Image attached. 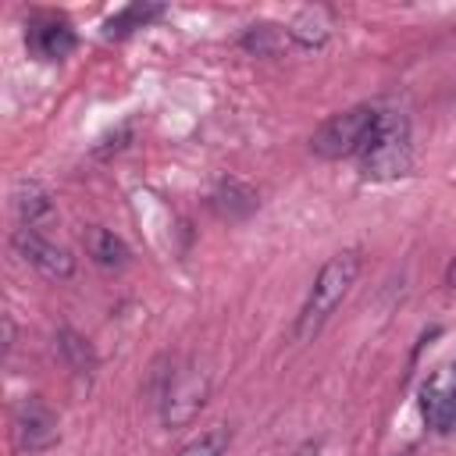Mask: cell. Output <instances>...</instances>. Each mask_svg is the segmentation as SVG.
<instances>
[{
	"label": "cell",
	"instance_id": "obj_1",
	"mask_svg": "<svg viewBox=\"0 0 456 456\" xmlns=\"http://www.w3.org/2000/svg\"><path fill=\"white\" fill-rule=\"evenodd\" d=\"M360 267H363L360 249H342L321 264V271H317L314 285L306 289V299L292 321V342H310L331 321V314L342 306V299L356 285Z\"/></svg>",
	"mask_w": 456,
	"mask_h": 456
},
{
	"label": "cell",
	"instance_id": "obj_2",
	"mask_svg": "<svg viewBox=\"0 0 456 456\" xmlns=\"http://www.w3.org/2000/svg\"><path fill=\"white\" fill-rule=\"evenodd\" d=\"M356 160H360L363 178H370V182H388V178L406 175L410 171V160H413L406 114L381 107V121H378L370 142L363 146V153Z\"/></svg>",
	"mask_w": 456,
	"mask_h": 456
},
{
	"label": "cell",
	"instance_id": "obj_3",
	"mask_svg": "<svg viewBox=\"0 0 456 456\" xmlns=\"http://www.w3.org/2000/svg\"><path fill=\"white\" fill-rule=\"evenodd\" d=\"M378 121H381V107H374V103H360V107H349V110H342V114H331V118L310 135V150H314L321 160L360 157L363 146L370 142Z\"/></svg>",
	"mask_w": 456,
	"mask_h": 456
},
{
	"label": "cell",
	"instance_id": "obj_4",
	"mask_svg": "<svg viewBox=\"0 0 456 456\" xmlns=\"http://www.w3.org/2000/svg\"><path fill=\"white\" fill-rule=\"evenodd\" d=\"M210 399V378L196 363H175L160 385V420L164 428H185L200 417Z\"/></svg>",
	"mask_w": 456,
	"mask_h": 456
},
{
	"label": "cell",
	"instance_id": "obj_5",
	"mask_svg": "<svg viewBox=\"0 0 456 456\" xmlns=\"http://www.w3.org/2000/svg\"><path fill=\"white\" fill-rule=\"evenodd\" d=\"M11 431H14V445L28 456L36 452H46L57 445L61 438V420L53 413V406L43 399V395H25L14 403V413H11Z\"/></svg>",
	"mask_w": 456,
	"mask_h": 456
},
{
	"label": "cell",
	"instance_id": "obj_6",
	"mask_svg": "<svg viewBox=\"0 0 456 456\" xmlns=\"http://www.w3.org/2000/svg\"><path fill=\"white\" fill-rule=\"evenodd\" d=\"M11 246H14V253H18L28 267H36L43 278L64 281V278L75 274V256H71L64 246H57L50 235L36 232V228H21V224H18V228L11 232Z\"/></svg>",
	"mask_w": 456,
	"mask_h": 456
},
{
	"label": "cell",
	"instance_id": "obj_7",
	"mask_svg": "<svg viewBox=\"0 0 456 456\" xmlns=\"http://www.w3.org/2000/svg\"><path fill=\"white\" fill-rule=\"evenodd\" d=\"M417 406L428 431L449 435L456 428V367H438L435 374H428L417 392Z\"/></svg>",
	"mask_w": 456,
	"mask_h": 456
},
{
	"label": "cell",
	"instance_id": "obj_8",
	"mask_svg": "<svg viewBox=\"0 0 456 456\" xmlns=\"http://www.w3.org/2000/svg\"><path fill=\"white\" fill-rule=\"evenodd\" d=\"M75 43H78V36H75L71 21L61 18V14L39 11V14H32L28 25H25V46H28V53L39 57V61H64V57L75 50Z\"/></svg>",
	"mask_w": 456,
	"mask_h": 456
},
{
	"label": "cell",
	"instance_id": "obj_9",
	"mask_svg": "<svg viewBox=\"0 0 456 456\" xmlns=\"http://www.w3.org/2000/svg\"><path fill=\"white\" fill-rule=\"evenodd\" d=\"M14 214L21 221V228H36L43 232L46 224H53L57 217V207H53V192L36 182V178H21L14 185Z\"/></svg>",
	"mask_w": 456,
	"mask_h": 456
},
{
	"label": "cell",
	"instance_id": "obj_10",
	"mask_svg": "<svg viewBox=\"0 0 456 456\" xmlns=\"http://www.w3.org/2000/svg\"><path fill=\"white\" fill-rule=\"evenodd\" d=\"M82 242H86V256H89L100 271H121V267L132 260L128 242H125L121 235H114L110 228H103V224H89L86 235H82Z\"/></svg>",
	"mask_w": 456,
	"mask_h": 456
},
{
	"label": "cell",
	"instance_id": "obj_11",
	"mask_svg": "<svg viewBox=\"0 0 456 456\" xmlns=\"http://www.w3.org/2000/svg\"><path fill=\"white\" fill-rule=\"evenodd\" d=\"M285 39H292L299 50H321L331 39V18L324 7H303L289 25Z\"/></svg>",
	"mask_w": 456,
	"mask_h": 456
},
{
	"label": "cell",
	"instance_id": "obj_12",
	"mask_svg": "<svg viewBox=\"0 0 456 456\" xmlns=\"http://www.w3.org/2000/svg\"><path fill=\"white\" fill-rule=\"evenodd\" d=\"M210 207H214V214L224 217V221H242V217H249V214L256 210V192H253L246 182H239V178H224V182L210 192Z\"/></svg>",
	"mask_w": 456,
	"mask_h": 456
},
{
	"label": "cell",
	"instance_id": "obj_13",
	"mask_svg": "<svg viewBox=\"0 0 456 456\" xmlns=\"http://www.w3.org/2000/svg\"><path fill=\"white\" fill-rule=\"evenodd\" d=\"M57 349H61V356H64V363H68L71 374H78V378H93L96 374V363H100L96 360V349L75 328H61L57 331Z\"/></svg>",
	"mask_w": 456,
	"mask_h": 456
},
{
	"label": "cell",
	"instance_id": "obj_14",
	"mask_svg": "<svg viewBox=\"0 0 456 456\" xmlns=\"http://www.w3.org/2000/svg\"><path fill=\"white\" fill-rule=\"evenodd\" d=\"M160 14H164L160 4H128V7L118 11L114 18H107L103 36H107V39H121V36H128V32H135V28H146V25L157 21Z\"/></svg>",
	"mask_w": 456,
	"mask_h": 456
},
{
	"label": "cell",
	"instance_id": "obj_15",
	"mask_svg": "<svg viewBox=\"0 0 456 456\" xmlns=\"http://www.w3.org/2000/svg\"><path fill=\"white\" fill-rule=\"evenodd\" d=\"M228 445H232V431L228 428H210V431L196 435L192 442H185L175 456H224Z\"/></svg>",
	"mask_w": 456,
	"mask_h": 456
},
{
	"label": "cell",
	"instance_id": "obj_16",
	"mask_svg": "<svg viewBox=\"0 0 456 456\" xmlns=\"http://www.w3.org/2000/svg\"><path fill=\"white\" fill-rule=\"evenodd\" d=\"M242 46L253 50V53H260V57H271L281 46V32H278V25H267V21L264 25H249L242 32Z\"/></svg>",
	"mask_w": 456,
	"mask_h": 456
},
{
	"label": "cell",
	"instance_id": "obj_17",
	"mask_svg": "<svg viewBox=\"0 0 456 456\" xmlns=\"http://www.w3.org/2000/svg\"><path fill=\"white\" fill-rule=\"evenodd\" d=\"M14 346V321L11 317H4V353Z\"/></svg>",
	"mask_w": 456,
	"mask_h": 456
},
{
	"label": "cell",
	"instance_id": "obj_18",
	"mask_svg": "<svg viewBox=\"0 0 456 456\" xmlns=\"http://www.w3.org/2000/svg\"><path fill=\"white\" fill-rule=\"evenodd\" d=\"M445 285L449 289H456V253L449 256V264H445Z\"/></svg>",
	"mask_w": 456,
	"mask_h": 456
},
{
	"label": "cell",
	"instance_id": "obj_19",
	"mask_svg": "<svg viewBox=\"0 0 456 456\" xmlns=\"http://www.w3.org/2000/svg\"><path fill=\"white\" fill-rule=\"evenodd\" d=\"M292 456H321V445H317V442H306V445H299Z\"/></svg>",
	"mask_w": 456,
	"mask_h": 456
}]
</instances>
